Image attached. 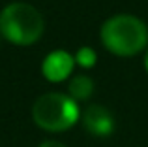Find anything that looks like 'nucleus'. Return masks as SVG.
I'll return each instance as SVG.
<instances>
[{
	"label": "nucleus",
	"mask_w": 148,
	"mask_h": 147,
	"mask_svg": "<svg viewBox=\"0 0 148 147\" xmlns=\"http://www.w3.org/2000/svg\"><path fill=\"white\" fill-rule=\"evenodd\" d=\"M101 42L111 53L135 55L146 45L148 28L135 15H112L101 26Z\"/></svg>",
	"instance_id": "f257e3e1"
},
{
	"label": "nucleus",
	"mask_w": 148,
	"mask_h": 147,
	"mask_svg": "<svg viewBox=\"0 0 148 147\" xmlns=\"http://www.w3.org/2000/svg\"><path fill=\"white\" fill-rule=\"evenodd\" d=\"M0 32L13 44H34L43 32V17L30 4L11 2L0 11Z\"/></svg>",
	"instance_id": "f03ea898"
},
{
	"label": "nucleus",
	"mask_w": 148,
	"mask_h": 147,
	"mask_svg": "<svg viewBox=\"0 0 148 147\" xmlns=\"http://www.w3.org/2000/svg\"><path fill=\"white\" fill-rule=\"evenodd\" d=\"M32 117L36 125L49 132L68 130L79 119V107L71 96L62 92H47L34 102Z\"/></svg>",
	"instance_id": "7ed1b4c3"
},
{
	"label": "nucleus",
	"mask_w": 148,
	"mask_h": 147,
	"mask_svg": "<svg viewBox=\"0 0 148 147\" xmlns=\"http://www.w3.org/2000/svg\"><path fill=\"white\" fill-rule=\"evenodd\" d=\"M83 125L92 136H109L114 128V119L105 106L92 104L83 115Z\"/></svg>",
	"instance_id": "20e7f679"
},
{
	"label": "nucleus",
	"mask_w": 148,
	"mask_h": 147,
	"mask_svg": "<svg viewBox=\"0 0 148 147\" xmlns=\"http://www.w3.org/2000/svg\"><path fill=\"white\" fill-rule=\"evenodd\" d=\"M73 68V57L66 51H53L43 60V76L49 81H62L69 76Z\"/></svg>",
	"instance_id": "39448f33"
},
{
	"label": "nucleus",
	"mask_w": 148,
	"mask_h": 147,
	"mask_svg": "<svg viewBox=\"0 0 148 147\" xmlns=\"http://www.w3.org/2000/svg\"><path fill=\"white\" fill-rule=\"evenodd\" d=\"M69 94L73 100H86L94 91V81L88 76H75L69 81Z\"/></svg>",
	"instance_id": "423d86ee"
},
{
	"label": "nucleus",
	"mask_w": 148,
	"mask_h": 147,
	"mask_svg": "<svg viewBox=\"0 0 148 147\" xmlns=\"http://www.w3.org/2000/svg\"><path fill=\"white\" fill-rule=\"evenodd\" d=\"M75 60L81 64V66H84V68L94 66V64H96L94 49H92V47H81L79 51H77V55H75Z\"/></svg>",
	"instance_id": "0eeeda50"
},
{
	"label": "nucleus",
	"mask_w": 148,
	"mask_h": 147,
	"mask_svg": "<svg viewBox=\"0 0 148 147\" xmlns=\"http://www.w3.org/2000/svg\"><path fill=\"white\" fill-rule=\"evenodd\" d=\"M40 147H66L64 144H58V141H43Z\"/></svg>",
	"instance_id": "6e6552de"
},
{
	"label": "nucleus",
	"mask_w": 148,
	"mask_h": 147,
	"mask_svg": "<svg viewBox=\"0 0 148 147\" xmlns=\"http://www.w3.org/2000/svg\"><path fill=\"white\" fill-rule=\"evenodd\" d=\"M145 66H146V70H148V53H146V57H145Z\"/></svg>",
	"instance_id": "1a4fd4ad"
}]
</instances>
